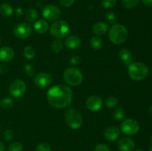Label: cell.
<instances>
[{
	"label": "cell",
	"mask_w": 152,
	"mask_h": 151,
	"mask_svg": "<svg viewBox=\"0 0 152 151\" xmlns=\"http://www.w3.org/2000/svg\"><path fill=\"white\" fill-rule=\"evenodd\" d=\"M90 46L95 50H99L103 46V41L99 36H93L90 39Z\"/></svg>",
	"instance_id": "obj_21"
},
{
	"label": "cell",
	"mask_w": 152,
	"mask_h": 151,
	"mask_svg": "<svg viewBox=\"0 0 152 151\" xmlns=\"http://www.w3.org/2000/svg\"><path fill=\"white\" fill-rule=\"evenodd\" d=\"M13 105H14V102H13V99L10 97L4 98L0 102V107L4 110L10 109L13 107Z\"/></svg>",
	"instance_id": "obj_23"
},
{
	"label": "cell",
	"mask_w": 152,
	"mask_h": 151,
	"mask_svg": "<svg viewBox=\"0 0 152 151\" xmlns=\"http://www.w3.org/2000/svg\"><path fill=\"white\" fill-rule=\"evenodd\" d=\"M13 13V7L7 3H3L0 5V14L4 17H10Z\"/></svg>",
	"instance_id": "obj_20"
},
{
	"label": "cell",
	"mask_w": 152,
	"mask_h": 151,
	"mask_svg": "<svg viewBox=\"0 0 152 151\" xmlns=\"http://www.w3.org/2000/svg\"><path fill=\"white\" fill-rule=\"evenodd\" d=\"M0 131H1V126H0Z\"/></svg>",
	"instance_id": "obj_46"
},
{
	"label": "cell",
	"mask_w": 152,
	"mask_h": 151,
	"mask_svg": "<svg viewBox=\"0 0 152 151\" xmlns=\"http://www.w3.org/2000/svg\"><path fill=\"white\" fill-rule=\"evenodd\" d=\"M105 19H106L107 22L110 24H114L117 22V16H116L115 13L112 11H109L106 13L105 15Z\"/></svg>",
	"instance_id": "obj_32"
},
{
	"label": "cell",
	"mask_w": 152,
	"mask_h": 151,
	"mask_svg": "<svg viewBox=\"0 0 152 151\" xmlns=\"http://www.w3.org/2000/svg\"><path fill=\"white\" fill-rule=\"evenodd\" d=\"M67 124L72 130H79L83 124V118L81 113L74 107H69L65 113Z\"/></svg>",
	"instance_id": "obj_4"
},
{
	"label": "cell",
	"mask_w": 152,
	"mask_h": 151,
	"mask_svg": "<svg viewBox=\"0 0 152 151\" xmlns=\"http://www.w3.org/2000/svg\"><path fill=\"white\" fill-rule=\"evenodd\" d=\"M60 15V9L58 7H56V6L53 5V4L46 5L43 8L42 16L45 19H48V20H56V19H59Z\"/></svg>",
	"instance_id": "obj_11"
},
{
	"label": "cell",
	"mask_w": 152,
	"mask_h": 151,
	"mask_svg": "<svg viewBox=\"0 0 152 151\" xmlns=\"http://www.w3.org/2000/svg\"><path fill=\"white\" fill-rule=\"evenodd\" d=\"M65 44L67 48L71 49V50H75L81 45V39L77 36H69L65 38Z\"/></svg>",
	"instance_id": "obj_16"
},
{
	"label": "cell",
	"mask_w": 152,
	"mask_h": 151,
	"mask_svg": "<svg viewBox=\"0 0 152 151\" xmlns=\"http://www.w3.org/2000/svg\"><path fill=\"white\" fill-rule=\"evenodd\" d=\"M24 70H25V73L28 76H32L35 73V69L33 68V66L30 64H26L24 67Z\"/></svg>",
	"instance_id": "obj_34"
},
{
	"label": "cell",
	"mask_w": 152,
	"mask_h": 151,
	"mask_svg": "<svg viewBox=\"0 0 152 151\" xmlns=\"http://www.w3.org/2000/svg\"><path fill=\"white\" fill-rule=\"evenodd\" d=\"M136 151H143V150H141V149H137Z\"/></svg>",
	"instance_id": "obj_43"
},
{
	"label": "cell",
	"mask_w": 152,
	"mask_h": 151,
	"mask_svg": "<svg viewBox=\"0 0 152 151\" xmlns=\"http://www.w3.org/2000/svg\"><path fill=\"white\" fill-rule=\"evenodd\" d=\"M59 1L61 5L65 7H68L74 4L75 0H59Z\"/></svg>",
	"instance_id": "obj_37"
},
{
	"label": "cell",
	"mask_w": 152,
	"mask_h": 151,
	"mask_svg": "<svg viewBox=\"0 0 152 151\" xmlns=\"http://www.w3.org/2000/svg\"><path fill=\"white\" fill-rule=\"evenodd\" d=\"M15 13H16V16H22V14H23V13H24L23 9L20 7H18L16 9V11H15Z\"/></svg>",
	"instance_id": "obj_39"
},
{
	"label": "cell",
	"mask_w": 152,
	"mask_h": 151,
	"mask_svg": "<svg viewBox=\"0 0 152 151\" xmlns=\"http://www.w3.org/2000/svg\"><path fill=\"white\" fill-rule=\"evenodd\" d=\"M86 106L90 111L97 112L103 106V102L99 96H91L86 99Z\"/></svg>",
	"instance_id": "obj_12"
},
{
	"label": "cell",
	"mask_w": 152,
	"mask_h": 151,
	"mask_svg": "<svg viewBox=\"0 0 152 151\" xmlns=\"http://www.w3.org/2000/svg\"><path fill=\"white\" fill-rule=\"evenodd\" d=\"M7 68L4 64H0V74L2 75L4 74L5 73H7Z\"/></svg>",
	"instance_id": "obj_38"
},
{
	"label": "cell",
	"mask_w": 152,
	"mask_h": 151,
	"mask_svg": "<svg viewBox=\"0 0 152 151\" xmlns=\"http://www.w3.org/2000/svg\"><path fill=\"white\" fill-rule=\"evenodd\" d=\"M3 139L6 141V142H10L11 140H13V138H14V133L12 130L10 129H7V130H4L3 132Z\"/></svg>",
	"instance_id": "obj_29"
},
{
	"label": "cell",
	"mask_w": 152,
	"mask_h": 151,
	"mask_svg": "<svg viewBox=\"0 0 152 151\" xmlns=\"http://www.w3.org/2000/svg\"><path fill=\"white\" fill-rule=\"evenodd\" d=\"M125 111L122 107H117L114 110V113H113V116L115 121H121L125 117Z\"/></svg>",
	"instance_id": "obj_25"
},
{
	"label": "cell",
	"mask_w": 152,
	"mask_h": 151,
	"mask_svg": "<svg viewBox=\"0 0 152 151\" xmlns=\"http://www.w3.org/2000/svg\"><path fill=\"white\" fill-rule=\"evenodd\" d=\"M128 36L129 31L127 28L121 24H116L113 25L108 33L110 41L115 44H123L126 41Z\"/></svg>",
	"instance_id": "obj_2"
},
{
	"label": "cell",
	"mask_w": 152,
	"mask_h": 151,
	"mask_svg": "<svg viewBox=\"0 0 152 151\" xmlns=\"http://www.w3.org/2000/svg\"><path fill=\"white\" fill-rule=\"evenodd\" d=\"M50 33L56 38H62L66 36L70 32V25L65 20H57L51 24L49 28Z\"/></svg>",
	"instance_id": "obj_5"
},
{
	"label": "cell",
	"mask_w": 152,
	"mask_h": 151,
	"mask_svg": "<svg viewBox=\"0 0 152 151\" xmlns=\"http://www.w3.org/2000/svg\"><path fill=\"white\" fill-rule=\"evenodd\" d=\"M23 55L27 59H33L35 57V50L31 46H26L24 48Z\"/></svg>",
	"instance_id": "obj_26"
},
{
	"label": "cell",
	"mask_w": 152,
	"mask_h": 151,
	"mask_svg": "<svg viewBox=\"0 0 152 151\" xmlns=\"http://www.w3.org/2000/svg\"><path fill=\"white\" fill-rule=\"evenodd\" d=\"M140 0H122L123 7L127 9H132L139 4Z\"/></svg>",
	"instance_id": "obj_28"
},
{
	"label": "cell",
	"mask_w": 152,
	"mask_h": 151,
	"mask_svg": "<svg viewBox=\"0 0 152 151\" xmlns=\"http://www.w3.org/2000/svg\"><path fill=\"white\" fill-rule=\"evenodd\" d=\"M63 79L69 85L78 86L83 82V76L78 68H68L64 72Z\"/></svg>",
	"instance_id": "obj_6"
},
{
	"label": "cell",
	"mask_w": 152,
	"mask_h": 151,
	"mask_svg": "<svg viewBox=\"0 0 152 151\" xmlns=\"http://www.w3.org/2000/svg\"><path fill=\"white\" fill-rule=\"evenodd\" d=\"M15 36L22 39H25L31 36L32 32L31 24L26 22H21L15 25L13 30Z\"/></svg>",
	"instance_id": "obj_9"
},
{
	"label": "cell",
	"mask_w": 152,
	"mask_h": 151,
	"mask_svg": "<svg viewBox=\"0 0 152 151\" xmlns=\"http://www.w3.org/2000/svg\"><path fill=\"white\" fill-rule=\"evenodd\" d=\"M142 2L147 7H152V0H142Z\"/></svg>",
	"instance_id": "obj_40"
},
{
	"label": "cell",
	"mask_w": 152,
	"mask_h": 151,
	"mask_svg": "<svg viewBox=\"0 0 152 151\" xmlns=\"http://www.w3.org/2000/svg\"><path fill=\"white\" fill-rule=\"evenodd\" d=\"M38 12L34 8H29L27 10L26 13H25L26 20L30 22H33L37 20V19L38 18Z\"/></svg>",
	"instance_id": "obj_22"
},
{
	"label": "cell",
	"mask_w": 152,
	"mask_h": 151,
	"mask_svg": "<svg viewBox=\"0 0 152 151\" xmlns=\"http://www.w3.org/2000/svg\"><path fill=\"white\" fill-rule=\"evenodd\" d=\"M0 45H1V38H0Z\"/></svg>",
	"instance_id": "obj_45"
},
{
	"label": "cell",
	"mask_w": 152,
	"mask_h": 151,
	"mask_svg": "<svg viewBox=\"0 0 152 151\" xmlns=\"http://www.w3.org/2000/svg\"><path fill=\"white\" fill-rule=\"evenodd\" d=\"M120 135V131L118 127L115 126H111L108 127L105 130L104 133V137L108 142H114L119 138Z\"/></svg>",
	"instance_id": "obj_14"
},
{
	"label": "cell",
	"mask_w": 152,
	"mask_h": 151,
	"mask_svg": "<svg viewBox=\"0 0 152 151\" xmlns=\"http://www.w3.org/2000/svg\"><path fill=\"white\" fill-rule=\"evenodd\" d=\"M149 151H152V146L151 147H150V149H149Z\"/></svg>",
	"instance_id": "obj_44"
},
{
	"label": "cell",
	"mask_w": 152,
	"mask_h": 151,
	"mask_svg": "<svg viewBox=\"0 0 152 151\" xmlns=\"http://www.w3.org/2000/svg\"><path fill=\"white\" fill-rule=\"evenodd\" d=\"M23 150V146L22 144L19 142H13L9 146L8 151H22Z\"/></svg>",
	"instance_id": "obj_30"
},
{
	"label": "cell",
	"mask_w": 152,
	"mask_h": 151,
	"mask_svg": "<svg viewBox=\"0 0 152 151\" xmlns=\"http://www.w3.org/2000/svg\"><path fill=\"white\" fill-rule=\"evenodd\" d=\"M53 77L48 73H39L37 74L34 78L35 85L39 88H45L51 84Z\"/></svg>",
	"instance_id": "obj_10"
},
{
	"label": "cell",
	"mask_w": 152,
	"mask_h": 151,
	"mask_svg": "<svg viewBox=\"0 0 152 151\" xmlns=\"http://www.w3.org/2000/svg\"><path fill=\"white\" fill-rule=\"evenodd\" d=\"M105 105L108 108L115 107L118 105V99L114 96H109L105 99Z\"/></svg>",
	"instance_id": "obj_27"
},
{
	"label": "cell",
	"mask_w": 152,
	"mask_h": 151,
	"mask_svg": "<svg viewBox=\"0 0 152 151\" xmlns=\"http://www.w3.org/2000/svg\"><path fill=\"white\" fill-rule=\"evenodd\" d=\"M151 142H152V138H151Z\"/></svg>",
	"instance_id": "obj_47"
},
{
	"label": "cell",
	"mask_w": 152,
	"mask_h": 151,
	"mask_svg": "<svg viewBox=\"0 0 152 151\" xmlns=\"http://www.w3.org/2000/svg\"><path fill=\"white\" fill-rule=\"evenodd\" d=\"M117 4V0H102V6L105 9L112 8Z\"/></svg>",
	"instance_id": "obj_31"
},
{
	"label": "cell",
	"mask_w": 152,
	"mask_h": 151,
	"mask_svg": "<svg viewBox=\"0 0 152 151\" xmlns=\"http://www.w3.org/2000/svg\"><path fill=\"white\" fill-rule=\"evenodd\" d=\"M36 151H51V148L48 144L43 142L37 145Z\"/></svg>",
	"instance_id": "obj_33"
},
{
	"label": "cell",
	"mask_w": 152,
	"mask_h": 151,
	"mask_svg": "<svg viewBox=\"0 0 152 151\" xmlns=\"http://www.w3.org/2000/svg\"><path fill=\"white\" fill-rule=\"evenodd\" d=\"M122 132L127 136H134L140 130V124L133 118H127L122 122L120 126Z\"/></svg>",
	"instance_id": "obj_7"
},
{
	"label": "cell",
	"mask_w": 152,
	"mask_h": 151,
	"mask_svg": "<svg viewBox=\"0 0 152 151\" xmlns=\"http://www.w3.org/2000/svg\"><path fill=\"white\" fill-rule=\"evenodd\" d=\"M5 150V146L4 144L1 142H0V151H4Z\"/></svg>",
	"instance_id": "obj_41"
},
{
	"label": "cell",
	"mask_w": 152,
	"mask_h": 151,
	"mask_svg": "<svg viewBox=\"0 0 152 151\" xmlns=\"http://www.w3.org/2000/svg\"><path fill=\"white\" fill-rule=\"evenodd\" d=\"M108 25L104 22H97L93 25L92 30L96 35L103 36L108 31Z\"/></svg>",
	"instance_id": "obj_18"
},
{
	"label": "cell",
	"mask_w": 152,
	"mask_h": 151,
	"mask_svg": "<svg viewBox=\"0 0 152 151\" xmlns=\"http://www.w3.org/2000/svg\"><path fill=\"white\" fill-rule=\"evenodd\" d=\"M34 28L37 33L44 34L49 29V25L44 19H39L34 23Z\"/></svg>",
	"instance_id": "obj_19"
},
{
	"label": "cell",
	"mask_w": 152,
	"mask_h": 151,
	"mask_svg": "<svg viewBox=\"0 0 152 151\" xmlns=\"http://www.w3.org/2000/svg\"><path fill=\"white\" fill-rule=\"evenodd\" d=\"M119 56L121 59L122 62L126 66L129 67L132 63V52L128 48H122L119 51Z\"/></svg>",
	"instance_id": "obj_17"
},
{
	"label": "cell",
	"mask_w": 152,
	"mask_h": 151,
	"mask_svg": "<svg viewBox=\"0 0 152 151\" xmlns=\"http://www.w3.org/2000/svg\"><path fill=\"white\" fill-rule=\"evenodd\" d=\"M26 91V84L22 79H16L10 84L9 93L13 97L21 98Z\"/></svg>",
	"instance_id": "obj_8"
},
{
	"label": "cell",
	"mask_w": 152,
	"mask_h": 151,
	"mask_svg": "<svg viewBox=\"0 0 152 151\" xmlns=\"http://www.w3.org/2000/svg\"><path fill=\"white\" fill-rule=\"evenodd\" d=\"M14 51L10 47H2L0 48V61L2 62H10L14 58Z\"/></svg>",
	"instance_id": "obj_15"
},
{
	"label": "cell",
	"mask_w": 152,
	"mask_h": 151,
	"mask_svg": "<svg viewBox=\"0 0 152 151\" xmlns=\"http://www.w3.org/2000/svg\"><path fill=\"white\" fill-rule=\"evenodd\" d=\"M51 49L55 53H59L63 49V43L59 38H56L52 41Z\"/></svg>",
	"instance_id": "obj_24"
},
{
	"label": "cell",
	"mask_w": 152,
	"mask_h": 151,
	"mask_svg": "<svg viewBox=\"0 0 152 151\" xmlns=\"http://www.w3.org/2000/svg\"><path fill=\"white\" fill-rule=\"evenodd\" d=\"M80 62H81V59H80V56H77V55H74L70 59V62L74 66H77V65H80Z\"/></svg>",
	"instance_id": "obj_35"
},
{
	"label": "cell",
	"mask_w": 152,
	"mask_h": 151,
	"mask_svg": "<svg viewBox=\"0 0 152 151\" xmlns=\"http://www.w3.org/2000/svg\"><path fill=\"white\" fill-rule=\"evenodd\" d=\"M117 147L120 151H133L135 147V143L130 138L124 137L118 141Z\"/></svg>",
	"instance_id": "obj_13"
},
{
	"label": "cell",
	"mask_w": 152,
	"mask_h": 151,
	"mask_svg": "<svg viewBox=\"0 0 152 151\" xmlns=\"http://www.w3.org/2000/svg\"><path fill=\"white\" fill-rule=\"evenodd\" d=\"M129 75L134 81H141L146 78L148 68L142 62H133L129 66Z\"/></svg>",
	"instance_id": "obj_3"
},
{
	"label": "cell",
	"mask_w": 152,
	"mask_h": 151,
	"mask_svg": "<svg viewBox=\"0 0 152 151\" xmlns=\"http://www.w3.org/2000/svg\"><path fill=\"white\" fill-rule=\"evenodd\" d=\"M94 151H110V149L105 144H99L96 146Z\"/></svg>",
	"instance_id": "obj_36"
},
{
	"label": "cell",
	"mask_w": 152,
	"mask_h": 151,
	"mask_svg": "<svg viewBox=\"0 0 152 151\" xmlns=\"http://www.w3.org/2000/svg\"><path fill=\"white\" fill-rule=\"evenodd\" d=\"M149 113H151V114H152V106L151 107L149 108Z\"/></svg>",
	"instance_id": "obj_42"
},
{
	"label": "cell",
	"mask_w": 152,
	"mask_h": 151,
	"mask_svg": "<svg viewBox=\"0 0 152 151\" xmlns=\"http://www.w3.org/2000/svg\"><path fill=\"white\" fill-rule=\"evenodd\" d=\"M46 97L52 107L61 109L71 105L73 99V92L68 86L58 84L48 90Z\"/></svg>",
	"instance_id": "obj_1"
}]
</instances>
